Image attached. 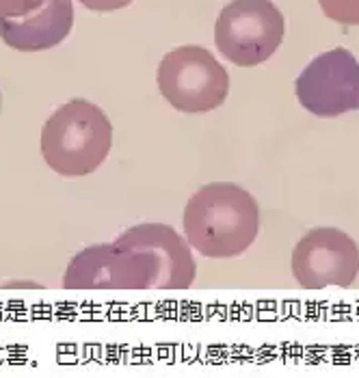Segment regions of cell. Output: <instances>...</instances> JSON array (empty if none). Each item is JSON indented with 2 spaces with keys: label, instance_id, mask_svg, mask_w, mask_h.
Segmentation results:
<instances>
[{
  "label": "cell",
  "instance_id": "cell-9",
  "mask_svg": "<svg viewBox=\"0 0 359 378\" xmlns=\"http://www.w3.org/2000/svg\"><path fill=\"white\" fill-rule=\"evenodd\" d=\"M322 13L344 26H359V0H318Z\"/></svg>",
  "mask_w": 359,
  "mask_h": 378
},
{
  "label": "cell",
  "instance_id": "cell-10",
  "mask_svg": "<svg viewBox=\"0 0 359 378\" xmlns=\"http://www.w3.org/2000/svg\"><path fill=\"white\" fill-rule=\"evenodd\" d=\"M44 3L46 0H0V18H22Z\"/></svg>",
  "mask_w": 359,
  "mask_h": 378
},
{
  "label": "cell",
  "instance_id": "cell-2",
  "mask_svg": "<svg viewBox=\"0 0 359 378\" xmlns=\"http://www.w3.org/2000/svg\"><path fill=\"white\" fill-rule=\"evenodd\" d=\"M260 231V206L234 181L202 186L184 206L182 236L210 259H232L249 251Z\"/></svg>",
  "mask_w": 359,
  "mask_h": 378
},
{
  "label": "cell",
  "instance_id": "cell-7",
  "mask_svg": "<svg viewBox=\"0 0 359 378\" xmlns=\"http://www.w3.org/2000/svg\"><path fill=\"white\" fill-rule=\"evenodd\" d=\"M292 274L305 290L350 288L359 274V246L337 227H314L294 244Z\"/></svg>",
  "mask_w": 359,
  "mask_h": 378
},
{
  "label": "cell",
  "instance_id": "cell-6",
  "mask_svg": "<svg viewBox=\"0 0 359 378\" xmlns=\"http://www.w3.org/2000/svg\"><path fill=\"white\" fill-rule=\"evenodd\" d=\"M299 104L316 117L359 111V61L346 48L318 54L294 82Z\"/></svg>",
  "mask_w": 359,
  "mask_h": 378
},
{
  "label": "cell",
  "instance_id": "cell-5",
  "mask_svg": "<svg viewBox=\"0 0 359 378\" xmlns=\"http://www.w3.org/2000/svg\"><path fill=\"white\" fill-rule=\"evenodd\" d=\"M286 20L271 0H232L219 13L214 41L227 61L255 67L282 46Z\"/></svg>",
  "mask_w": 359,
  "mask_h": 378
},
{
  "label": "cell",
  "instance_id": "cell-11",
  "mask_svg": "<svg viewBox=\"0 0 359 378\" xmlns=\"http://www.w3.org/2000/svg\"><path fill=\"white\" fill-rule=\"evenodd\" d=\"M80 3L82 7H87L91 11H100V13H106V11H117V9H124L132 3V0H76Z\"/></svg>",
  "mask_w": 359,
  "mask_h": 378
},
{
  "label": "cell",
  "instance_id": "cell-3",
  "mask_svg": "<svg viewBox=\"0 0 359 378\" xmlns=\"http://www.w3.org/2000/svg\"><path fill=\"white\" fill-rule=\"evenodd\" d=\"M113 123L89 100H69L41 128L39 151L61 177H84L98 171L111 154Z\"/></svg>",
  "mask_w": 359,
  "mask_h": 378
},
{
  "label": "cell",
  "instance_id": "cell-4",
  "mask_svg": "<svg viewBox=\"0 0 359 378\" xmlns=\"http://www.w3.org/2000/svg\"><path fill=\"white\" fill-rule=\"evenodd\" d=\"M156 82L175 111L191 115L219 108L229 93V74L202 46H180L164 54Z\"/></svg>",
  "mask_w": 359,
  "mask_h": 378
},
{
  "label": "cell",
  "instance_id": "cell-1",
  "mask_svg": "<svg viewBox=\"0 0 359 378\" xmlns=\"http://www.w3.org/2000/svg\"><path fill=\"white\" fill-rule=\"evenodd\" d=\"M195 251L164 223H139L113 242L78 251L63 272L65 290H189Z\"/></svg>",
  "mask_w": 359,
  "mask_h": 378
},
{
  "label": "cell",
  "instance_id": "cell-8",
  "mask_svg": "<svg viewBox=\"0 0 359 378\" xmlns=\"http://www.w3.org/2000/svg\"><path fill=\"white\" fill-rule=\"evenodd\" d=\"M74 26L71 0H46L22 18H0V39L20 52H41L59 46Z\"/></svg>",
  "mask_w": 359,
  "mask_h": 378
},
{
  "label": "cell",
  "instance_id": "cell-12",
  "mask_svg": "<svg viewBox=\"0 0 359 378\" xmlns=\"http://www.w3.org/2000/svg\"><path fill=\"white\" fill-rule=\"evenodd\" d=\"M0 104H3V98H0Z\"/></svg>",
  "mask_w": 359,
  "mask_h": 378
}]
</instances>
